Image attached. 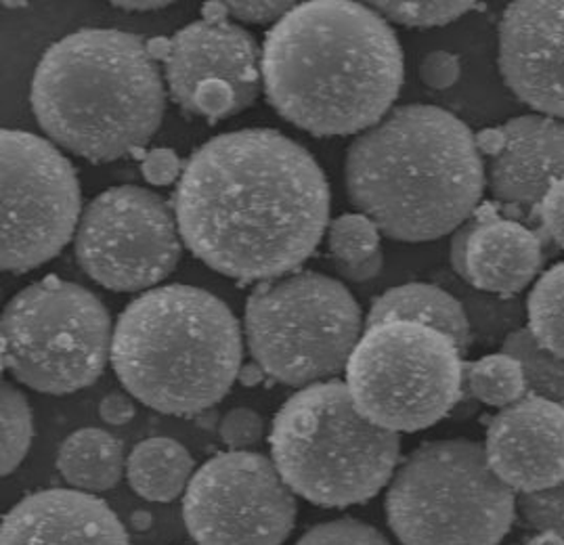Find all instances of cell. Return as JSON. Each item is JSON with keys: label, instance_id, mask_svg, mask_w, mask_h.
<instances>
[{"label": "cell", "instance_id": "7402d4cb", "mask_svg": "<svg viewBox=\"0 0 564 545\" xmlns=\"http://www.w3.org/2000/svg\"><path fill=\"white\" fill-rule=\"evenodd\" d=\"M57 470L78 491L104 493L124 472L122 443L108 430L83 428L67 436L57 454Z\"/></svg>", "mask_w": 564, "mask_h": 545}, {"label": "cell", "instance_id": "8d00e7d4", "mask_svg": "<svg viewBox=\"0 0 564 545\" xmlns=\"http://www.w3.org/2000/svg\"><path fill=\"white\" fill-rule=\"evenodd\" d=\"M99 415L109 426H124L134 417V405L131 396L122 393H111L99 403Z\"/></svg>", "mask_w": 564, "mask_h": 545}, {"label": "cell", "instance_id": "7a4b0ae2", "mask_svg": "<svg viewBox=\"0 0 564 545\" xmlns=\"http://www.w3.org/2000/svg\"><path fill=\"white\" fill-rule=\"evenodd\" d=\"M403 72V48L391 23L364 2L296 4L262 44L269 106L315 137L376 127L397 101Z\"/></svg>", "mask_w": 564, "mask_h": 545}, {"label": "cell", "instance_id": "b9f144b4", "mask_svg": "<svg viewBox=\"0 0 564 545\" xmlns=\"http://www.w3.org/2000/svg\"><path fill=\"white\" fill-rule=\"evenodd\" d=\"M148 51H150L153 62L155 59L166 62L171 55V41L169 39H152V41H148Z\"/></svg>", "mask_w": 564, "mask_h": 545}, {"label": "cell", "instance_id": "e575fe53", "mask_svg": "<svg viewBox=\"0 0 564 545\" xmlns=\"http://www.w3.org/2000/svg\"><path fill=\"white\" fill-rule=\"evenodd\" d=\"M296 7V2H262V0H231L227 2V11L234 20L243 23H275L283 20L292 9Z\"/></svg>", "mask_w": 564, "mask_h": 545}, {"label": "cell", "instance_id": "ab89813d", "mask_svg": "<svg viewBox=\"0 0 564 545\" xmlns=\"http://www.w3.org/2000/svg\"><path fill=\"white\" fill-rule=\"evenodd\" d=\"M202 15H204V22H227V15H229L227 2H217V0L206 2V4L202 7Z\"/></svg>", "mask_w": 564, "mask_h": 545}, {"label": "cell", "instance_id": "83f0119b", "mask_svg": "<svg viewBox=\"0 0 564 545\" xmlns=\"http://www.w3.org/2000/svg\"><path fill=\"white\" fill-rule=\"evenodd\" d=\"M387 22L408 25V28H436L459 20L462 15L477 9V2H371Z\"/></svg>", "mask_w": 564, "mask_h": 545}, {"label": "cell", "instance_id": "5b68a950", "mask_svg": "<svg viewBox=\"0 0 564 545\" xmlns=\"http://www.w3.org/2000/svg\"><path fill=\"white\" fill-rule=\"evenodd\" d=\"M234 310L194 285H162L127 306L111 338V368L127 393L166 415L202 414L239 378Z\"/></svg>", "mask_w": 564, "mask_h": 545}, {"label": "cell", "instance_id": "ac0fdd59", "mask_svg": "<svg viewBox=\"0 0 564 545\" xmlns=\"http://www.w3.org/2000/svg\"><path fill=\"white\" fill-rule=\"evenodd\" d=\"M0 545H131L108 503L78 489H44L2 519Z\"/></svg>", "mask_w": 564, "mask_h": 545}, {"label": "cell", "instance_id": "44dd1931", "mask_svg": "<svg viewBox=\"0 0 564 545\" xmlns=\"http://www.w3.org/2000/svg\"><path fill=\"white\" fill-rule=\"evenodd\" d=\"M194 458L174 438L153 436L141 440L127 459V479L132 491L148 502L166 503L187 491Z\"/></svg>", "mask_w": 564, "mask_h": 545}, {"label": "cell", "instance_id": "2e32d148", "mask_svg": "<svg viewBox=\"0 0 564 545\" xmlns=\"http://www.w3.org/2000/svg\"><path fill=\"white\" fill-rule=\"evenodd\" d=\"M164 78L174 103L187 113H194L197 87L210 80H223L234 88L239 111H243L257 101L261 90L257 41L236 23H189L171 41Z\"/></svg>", "mask_w": 564, "mask_h": 545}, {"label": "cell", "instance_id": "ffe728a7", "mask_svg": "<svg viewBox=\"0 0 564 545\" xmlns=\"http://www.w3.org/2000/svg\"><path fill=\"white\" fill-rule=\"evenodd\" d=\"M387 321L434 327L454 338L464 355L473 345V326L464 306L438 285L405 284L387 290L369 308L366 327Z\"/></svg>", "mask_w": 564, "mask_h": 545}, {"label": "cell", "instance_id": "9c48e42d", "mask_svg": "<svg viewBox=\"0 0 564 545\" xmlns=\"http://www.w3.org/2000/svg\"><path fill=\"white\" fill-rule=\"evenodd\" d=\"M106 305L83 285L48 275L2 310V368L44 394H72L99 380L111 355Z\"/></svg>", "mask_w": 564, "mask_h": 545}, {"label": "cell", "instance_id": "d6986e66", "mask_svg": "<svg viewBox=\"0 0 564 545\" xmlns=\"http://www.w3.org/2000/svg\"><path fill=\"white\" fill-rule=\"evenodd\" d=\"M501 131L506 145L489 160L487 185L508 208L538 210L564 176V120L527 113L508 120Z\"/></svg>", "mask_w": 564, "mask_h": 545}, {"label": "cell", "instance_id": "bcb514c9", "mask_svg": "<svg viewBox=\"0 0 564 545\" xmlns=\"http://www.w3.org/2000/svg\"><path fill=\"white\" fill-rule=\"evenodd\" d=\"M514 545H517V544H514Z\"/></svg>", "mask_w": 564, "mask_h": 545}, {"label": "cell", "instance_id": "ba28073f", "mask_svg": "<svg viewBox=\"0 0 564 545\" xmlns=\"http://www.w3.org/2000/svg\"><path fill=\"white\" fill-rule=\"evenodd\" d=\"M361 329V308L347 285L317 271L264 282L243 313L254 363L273 380L303 389L347 368Z\"/></svg>", "mask_w": 564, "mask_h": 545}, {"label": "cell", "instance_id": "74e56055", "mask_svg": "<svg viewBox=\"0 0 564 545\" xmlns=\"http://www.w3.org/2000/svg\"><path fill=\"white\" fill-rule=\"evenodd\" d=\"M384 264V257L382 250H378L376 254H371L369 259H364L359 262H340L334 261V266L338 271V275L347 277L350 282H369L371 277H376L380 273Z\"/></svg>", "mask_w": 564, "mask_h": 545}, {"label": "cell", "instance_id": "1f68e13d", "mask_svg": "<svg viewBox=\"0 0 564 545\" xmlns=\"http://www.w3.org/2000/svg\"><path fill=\"white\" fill-rule=\"evenodd\" d=\"M194 113L208 118L210 122L239 113L236 90L223 80H210L199 85L194 95Z\"/></svg>", "mask_w": 564, "mask_h": 545}, {"label": "cell", "instance_id": "ee69618b", "mask_svg": "<svg viewBox=\"0 0 564 545\" xmlns=\"http://www.w3.org/2000/svg\"><path fill=\"white\" fill-rule=\"evenodd\" d=\"M524 545H564V537L556 533H535Z\"/></svg>", "mask_w": 564, "mask_h": 545}, {"label": "cell", "instance_id": "60d3db41", "mask_svg": "<svg viewBox=\"0 0 564 545\" xmlns=\"http://www.w3.org/2000/svg\"><path fill=\"white\" fill-rule=\"evenodd\" d=\"M171 2H158V0H152V2H131V0H124V2H113V7H118V9H124V11H155V9H164V7H169Z\"/></svg>", "mask_w": 564, "mask_h": 545}, {"label": "cell", "instance_id": "4fadbf2b", "mask_svg": "<svg viewBox=\"0 0 564 545\" xmlns=\"http://www.w3.org/2000/svg\"><path fill=\"white\" fill-rule=\"evenodd\" d=\"M183 519L197 545H282L296 524V500L273 459L227 451L192 477Z\"/></svg>", "mask_w": 564, "mask_h": 545}, {"label": "cell", "instance_id": "f546056e", "mask_svg": "<svg viewBox=\"0 0 564 545\" xmlns=\"http://www.w3.org/2000/svg\"><path fill=\"white\" fill-rule=\"evenodd\" d=\"M296 545H391V542L369 524L338 519L313 526Z\"/></svg>", "mask_w": 564, "mask_h": 545}, {"label": "cell", "instance_id": "30bf717a", "mask_svg": "<svg viewBox=\"0 0 564 545\" xmlns=\"http://www.w3.org/2000/svg\"><path fill=\"white\" fill-rule=\"evenodd\" d=\"M464 352L434 327L387 321L366 327L347 363V386L359 412L391 433H420L462 399Z\"/></svg>", "mask_w": 564, "mask_h": 545}, {"label": "cell", "instance_id": "9a60e30c", "mask_svg": "<svg viewBox=\"0 0 564 545\" xmlns=\"http://www.w3.org/2000/svg\"><path fill=\"white\" fill-rule=\"evenodd\" d=\"M491 470L517 495L564 482V407L527 394L499 410L485 438Z\"/></svg>", "mask_w": 564, "mask_h": 545}, {"label": "cell", "instance_id": "7bdbcfd3", "mask_svg": "<svg viewBox=\"0 0 564 545\" xmlns=\"http://www.w3.org/2000/svg\"><path fill=\"white\" fill-rule=\"evenodd\" d=\"M262 373H264V371L261 370V366H259V363H252V366H241V371H239V380H241L243 384L252 386V384H259V382H261Z\"/></svg>", "mask_w": 564, "mask_h": 545}, {"label": "cell", "instance_id": "6da1fadb", "mask_svg": "<svg viewBox=\"0 0 564 545\" xmlns=\"http://www.w3.org/2000/svg\"><path fill=\"white\" fill-rule=\"evenodd\" d=\"M174 217L187 250L239 284L294 273L329 227V183L283 132H223L185 162Z\"/></svg>", "mask_w": 564, "mask_h": 545}, {"label": "cell", "instance_id": "f35d334b", "mask_svg": "<svg viewBox=\"0 0 564 545\" xmlns=\"http://www.w3.org/2000/svg\"><path fill=\"white\" fill-rule=\"evenodd\" d=\"M477 145L478 152L489 155V160L496 157V155L503 150V145H506V137H503L501 127H499V129H487V131L478 132Z\"/></svg>", "mask_w": 564, "mask_h": 545}, {"label": "cell", "instance_id": "f6af8a7d", "mask_svg": "<svg viewBox=\"0 0 564 545\" xmlns=\"http://www.w3.org/2000/svg\"><path fill=\"white\" fill-rule=\"evenodd\" d=\"M2 7H25V2H2Z\"/></svg>", "mask_w": 564, "mask_h": 545}, {"label": "cell", "instance_id": "d590c367", "mask_svg": "<svg viewBox=\"0 0 564 545\" xmlns=\"http://www.w3.org/2000/svg\"><path fill=\"white\" fill-rule=\"evenodd\" d=\"M141 171L152 185H171L181 178L183 164L173 150H152L141 160Z\"/></svg>", "mask_w": 564, "mask_h": 545}, {"label": "cell", "instance_id": "4dcf8cb0", "mask_svg": "<svg viewBox=\"0 0 564 545\" xmlns=\"http://www.w3.org/2000/svg\"><path fill=\"white\" fill-rule=\"evenodd\" d=\"M262 428L264 424L261 415L248 407H238L223 417L218 433L231 451H246V447H252L261 440Z\"/></svg>", "mask_w": 564, "mask_h": 545}, {"label": "cell", "instance_id": "484cf974", "mask_svg": "<svg viewBox=\"0 0 564 545\" xmlns=\"http://www.w3.org/2000/svg\"><path fill=\"white\" fill-rule=\"evenodd\" d=\"M34 438L32 407L22 391L13 384H2V475L20 468Z\"/></svg>", "mask_w": 564, "mask_h": 545}, {"label": "cell", "instance_id": "836d02e7", "mask_svg": "<svg viewBox=\"0 0 564 545\" xmlns=\"http://www.w3.org/2000/svg\"><path fill=\"white\" fill-rule=\"evenodd\" d=\"M459 74H462L459 57L447 51H434L420 64L422 83L434 90L454 87L459 80Z\"/></svg>", "mask_w": 564, "mask_h": 545}, {"label": "cell", "instance_id": "603a6c76", "mask_svg": "<svg viewBox=\"0 0 564 545\" xmlns=\"http://www.w3.org/2000/svg\"><path fill=\"white\" fill-rule=\"evenodd\" d=\"M527 317L535 342L564 357V261L547 269L533 285L527 301Z\"/></svg>", "mask_w": 564, "mask_h": 545}, {"label": "cell", "instance_id": "8fae6325", "mask_svg": "<svg viewBox=\"0 0 564 545\" xmlns=\"http://www.w3.org/2000/svg\"><path fill=\"white\" fill-rule=\"evenodd\" d=\"M2 271L28 273L53 261L83 217L76 168L59 148L32 132L4 129Z\"/></svg>", "mask_w": 564, "mask_h": 545}, {"label": "cell", "instance_id": "7c38bea8", "mask_svg": "<svg viewBox=\"0 0 564 545\" xmlns=\"http://www.w3.org/2000/svg\"><path fill=\"white\" fill-rule=\"evenodd\" d=\"M74 250L95 284L113 292H141L173 273L183 238L164 197L120 185L90 199L78 222Z\"/></svg>", "mask_w": 564, "mask_h": 545}, {"label": "cell", "instance_id": "8992f818", "mask_svg": "<svg viewBox=\"0 0 564 545\" xmlns=\"http://www.w3.org/2000/svg\"><path fill=\"white\" fill-rule=\"evenodd\" d=\"M271 458L285 484L304 500L347 508L391 482L401 438L369 422L347 382L326 380L292 394L271 426Z\"/></svg>", "mask_w": 564, "mask_h": 545}, {"label": "cell", "instance_id": "d4e9b609", "mask_svg": "<svg viewBox=\"0 0 564 545\" xmlns=\"http://www.w3.org/2000/svg\"><path fill=\"white\" fill-rule=\"evenodd\" d=\"M466 382L470 393L489 407H510L527 396V380L521 361L503 350L485 355L466 366Z\"/></svg>", "mask_w": 564, "mask_h": 545}, {"label": "cell", "instance_id": "cb8c5ba5", "mask_svg": "<svg viewBox=\"0 0 564 545\" xmlns=\"http://www.w3.org/2000/svg\"><path fill=\"white\" fill-rule=\"evenodd\" d=\"M501 350L521 361L527 394H535L564 407V357L543 349L527 327L512 329Z\"/></svg>", "mask_w": 564, "mask_h": 545}, {"label": "cell", "instance_id": "277c9868", "mask_svg": "<svg viewBox=\"0 0 564 545\" xmlns=\"http://www.w3.org/2000/svg\"><path fill=\"white\" fill-rule=\"evenodd\" d=\"M30 103L57 148L106 164L131 155L158 132L166 87L139 36L83 28L44 51Z\"/></svg>", "mask_w": 564, "mask_h": 545}, {"label": "cell", "instance_id": "f1b7e54d", "mask_svg": "<svg viewBox=\"0 0 564 545\" xmlns=\"http://www.w3.org/2000/svg\"><path fill=\"white\" fill-rule=\"evenodd\" d=\"M517 514L533 533H556L564 537V482L545 491L519 495Z\"/></svg>", "mask_w": 564, "mask_h": 545}, {"label": "cell", "instance_id": "3957f363", "mask_svg": "<svg viewBox=\"0 0 564 545\" xmlns=\"http://www.w3.org/2000/svg\"><path fill=\"white\" fill-rule=\"evenodd\" d=\"M348 199L399 241H433L475 217L487 187L477 134L447 109L392 108L345 160Z\"/></svg>", "mask_w": 564, "mask_h": 545}, {"label": "cell", "instance_id": "4316f807", "mask_svg": "<svg viewBox=\"0 0 564 545\" xmlns=\"http://www.w3.org/2000/svg\"><path fill=\"white\" fill-rule=\"evenodd\" d=\"M327 248L334 261H364L380 250V229L366 215H345L329 222Z\"/></svg>", "mask_w": 564, "mask_h": 545}, {"label": "cell", "instance_id": "52a82bcc", "mask_svg": "<svg viewBox=\"0 0 564 545\" xmlns=\"http://www.w3.org/2000/svg\"><path fill=\"white\" fill-rule=\"evenodd\" d=\"M519 495L491 470L485 445L441 438L413 449L387 491V519L403 545H499Z\"/></svg>", "mask_w": 564, "mask_h": 545}, {"label": "cell", "instance_id": "e0dca14e", "mask_svg": "<svg viewBox=\"0 0 564 545\" xmlns=\"http://www.w3.org/2000/svg\"><path fill=\"white\" fill-rule=\"evenodd\" d=\"M543 241L542 231L499 217L485 206L454 233L449 261L457 275L477 290L514 296L542 271Z\"/></svg>", "mask_w": 564, "mask_h": 545}, {"label": "cell", "instance_id": "d6a6232c", "mask_svg": "<svg viewBox=\"0 0 564 545\" xmlns=\"http://www.w3.org/2000/svg\"><path fill=\"white\" fill-rule=\"evenodd\" d=\"M538 217H540V231L545 236V240L554 241L564 250V176L558 178L543 196L542 204L538 208Z\"/></svg>", "mask_w": 564, "mask_h": 545}, {"label": "cell", "instance_id": "5bb4252c", "mask_svg": "<svg viewBox=\"0 0 564 545\" xmlns=\"http://www.w3.org/2000/svg\"><path fill=\"white\" fill-rule=\"evenodd\" d=\"M499 72L524 106L564 120V0H519L499 22Z\"/></svg>", "mask_w": 564, "mask_h": 545}]
</instances>
